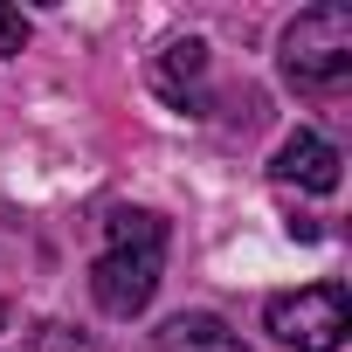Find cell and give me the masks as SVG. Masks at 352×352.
I'll return each instance as SVG.
<instances>
[{
  "label": "cell",
  "mask_w": 352,
  "mask_h": 352,
  "mask_svg": "<svg viewBox=\"0 0 352 352\" xmlns=\"http://www.w3.org/2000/svg\"><path fill=\"white\" fill-rule=\"evenodd\" d=\"M111 249L90 263V297L111 311V318H138L166 276V221L152 208H118L104 221Z\"/></svg>",
  "instance_id": "obj_1"
},
{
  "label": "cell",
  "mask_w": 352,
  "mask_h": 352,
  "mask_svg": "<svg viewBox=\"0 0 352 352\" xmlns=\"http://www.w3.org/2000/svg\"><path fill=\"white\" fill-rule=\"evenodd\" d=\"M276 56H283V76L297 90H338L352 76V8H345V0H318V8H304L283 28Z\"/></svg>",
  "instance_id": "obj_2"
},
{
  "label": "cell",
  "mask_w": 352,
  "mask_h": 352,
  "mask_svg": "<svg viewBox=\"0 0 352 352\" xmlns=\"http://www.w3.org/2000/svg\"><path fill=\"white\" fill-rule=\"evenodd\" d=\"M263 324H270L283 345H297V352H338L345 331H352V297H345V283L283 290V297H270Z\"/></svg>",
  "instance_id": "obj_3"
},
{
  "label": "cell",
  "mask_w": 352,
  "mask_h": 352,
  "mask_svg": "<svg viewBox=\"0 0 352 352\" xmlns=\"http://www.w3.org/2000/svg\"><path fill=\"white\" fill-rule=\"evenodd\" d=\"M338 145H324L318 131H290L283 145H276V159H270V173L283 187H304V194H331L338 187Z\"/></svg>",
  "instance_id": "obj_4"
},
{
  "label": "cell",
  "mask_w": 352,
  "mask_h": 352,
  "mask_svg": "<svg viewBox=\"0 0 352 352\" xmlns=\"http://www.w3.org/2000/svg\"><path fill=\"white\" fill-rule=\"evenodd\" d=\"M152 83H159V97L166 104H180V111H201L208 97H201V83H208V42H173L166 56H159V69H152Z\"/></svg>",
  "instance_id": "obj_5"
},
{
  "label": "cell",
  "mask_w": 352,
  "mask_h": 352,
  "mask_svg": "<svg viewBox=\"0 0 352 352\" xmlns=\"http://www.w3.org/2000/svg\"><path fill=\"white\" fill-rule=\"evenodd\" d=\"M159 352H249L242 331H228L214 311H180L159 324Z\"/></svg>",
  "instance_id": "obj_6"
},
{
  "label": "cell",
  "mask_w": 352,
  "mask_h": 352,
  "mask_svg": "<svg viewBox=\"0 0 352 352\" xmlns=\"http://www.w3.org/2000/svg\"><path fill=\"white\" fill-rule=\"evenodd\" d=\"M35 352H97V345H90L76 324H42V331H35Z\"/></svg>",
  "instance_id": "obj_7"
},
{
  "label": "cell",
  "mask_w": 352,
  "mask_h": 352,
  "mask_svg": "<svg viewBox=\"0 0 352 352\" xmlns=\"http://www.w3.org/2000/svg\"><path fill=\"white\" fill-rule=\"evenodd\" d=\"M21 42H28V14L0 8V56H21Z\"/></svg>",
  "instance_id": "obj_8"
},
{
  "label": "cell",
  "mask_w": 352,
  "mask_h": 352,
  "mask_svg": "<svg viewBox=\"0 0 352 352\" xmlns=\"http://www.w3.org/2000/svg\"><path fill=\"white\" fill-rule=\"evenodd\" d=\"M0 324H8V304H0Z\"/></svg>",
  "instance_id": "obj_9"
}]
</instances>
